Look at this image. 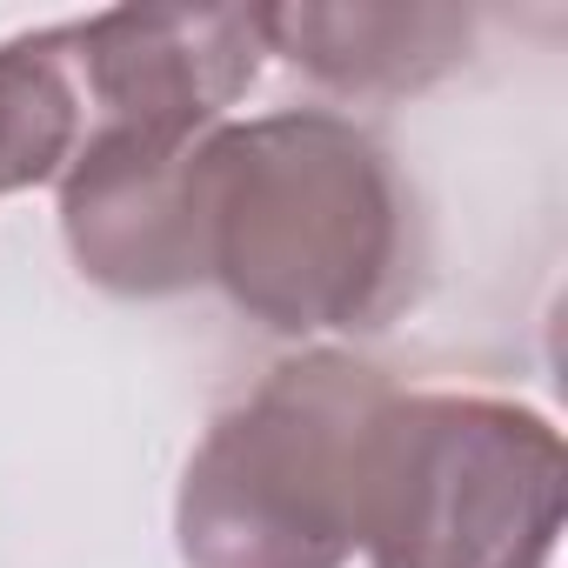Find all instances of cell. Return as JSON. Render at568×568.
Returning a JSON list of instances; mask_svg holds the SVG:
<instances>
[{"instance_id": "cell-3", "label": "cell", "mask_w": 568, "mask_h": 568, "mask_svg": "<svg viewBox=\"0 0 568 568\" xmlns=\"http://www.w3.org/2000/svg\"><path fill=\"white\" fill-rule=\"evenodd\" d=\"M561 435L481 395H388L362 448L355 548L375 568H548Z\"/></svg>"}, {"instance_id": "cell-2", "label": "cell", "mask_w": 568, "mask_h": 568, "mask_svg": "<svg viewBox=\"0 0 568 568\" xmlns=\"http://www.w3.org/2000/svg\"><path fill=\"white\" fill-rule=\"evenodd\" d=\"M395 388L348 355L281 362L194 448L174 501L187 568H342L362 448Z\"/></svg>"}, {"instance_id": "cell-6", "label": "cell", "mask_w": 568, "mask_h": 568, "mask_svg": "<svg viewBox=\"0 0 568 568\" xmlns=\"http://www.w3.org/2000/svg\"><path fill=\"white\" fill-rule=\"evenodd\" d=\"M261 34L342 94H395L448 74L475 21L455 8H261Z\"/></svg>"}, {"instance_id": "cell-4", "label": "cell", "mask_w": 568, "mask_h": 568, "mask_svg": "<svg viewBox=\"0 0 568 568\" xmlns=\"http://www.w3.org/2000/svg\"><path fill=\"white\" fill-rule=\"evenodd\" d=\"M94 128L201 141L247 94L267 34L261 8H114L68 28Z\"/></svg>"}, {"instance_id": "cell-1", "label": "cell", "mask_w": 568, "mask_h": 568, "mask_svg": "<svg viewBox=\"0 0 568 568\" xmlns=\"http://www.w3.org/2000/svg\"><path fill=\"white\" fill-rule=\"evenodd\" d=\"M207 281L281 335L375 328L408 288V194L342 114H267L201 148Z\"/></svg>"}, {"instance_id": "cell-5", "label": "cell", "mask_w": 568, "mask_h": 568, "mask_svg": "<svg viewBox=\"0 0 568 568\" xmlns=\"http://www.w3.org/2000/svg\"><path fill=\"white\" fill-rule=\"evenodd\" d=\"M201 141L88 128L61 181V227L88 281L114 295H174L207 281Z\"/></svg>"}, {"instance_id": "cell-7", "label": "cell", "mask_w": 568, "mask_h": 568, "mask_svg": "<svg viewBox=\"0 0 568 568\" xmlns=\"http://www.w3.org/2000/svg\"><path fill=\"white\" fill-rule=\"evenodd\" d=\"M88 141V94L68 54V28L0 48V194L68 174Z\"/></svg>"}]
</instances>
